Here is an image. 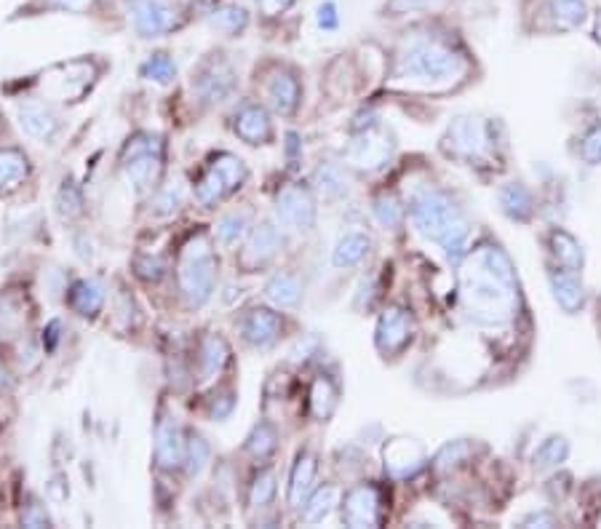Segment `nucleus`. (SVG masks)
I'll return each instance as SVG.
<instances>
[{
  "label": "nucleus",
  "mask_w": 601,
  "mask_h": 529,
  "mask_svg": "<svg viewBox=\"0 0 601 529\" xmlns=\"http://www.w3.org/2000/svg\"><path fill=\"white\" fill-rule=\"evenodd\" d=\"M460 300L479 326H503L516 313L519 284L511 257L497 244L476 246L460 265Z\"/></svg>",
  "instance_id": "f257e3e1"
},
{
  "label": "nucleus",
  "mask_w": 601,
  "mask_h": 529,
  "mask_svg": "<svg viewBox=\"0 0 601 529\" xmlns=\"http://www.w3.org/2000/svg\"><path fill=\"white\" fill-rule=\"evenodd\" d=\"M465 59L447 41L433 35H417L396 59V78L409 89L447 91L463 81Z\"/></svg>",
  "instance_id": "f03ea898"
},
{
  "label": "nucleus",
  "mask_w": 601,
  "mask_h": 529,
  "mask_svg": "<svg viewBox=\"0 0 601 529\" xmlns=\"http://www.w3.org/2000/svg\"><path fill=\"white\" fill-rule=\"evenodd\" d=\"M412 220L425 238H431L449 257H457L468 244V222L463 209L441 190H420L412 201Z\"/></svg>",
  "instance_id": "7ed1b4c3"
},
{
  "label": "nucleus",
  "mask_w": 601,
  "mask_h": 529,
  "mask_svg": "<svg viewBox=\"0 0 601 529\" xmlns=\"http://www.w3.org/2000/svg\"><path fill=\"white\" fill-rule=\"evenodd\" d=\"M179 292L187 305L201 308L212 300L214 284H217V257L206 236H193L185 244L177 262Z\"/></svg>",
  "instance_id": "20e7f679"
},
{
  "label": "nucleus",
  "mask_w": 601,
  "mask_h": 529,
  "mask_svg": "<svg viewBox=\"0 0 601 529\" xmlns=\"http://www.w3.org/2000/svg\"><path fill=\"white\" fill-rule=\"evenodd\" d=\"M123 171L126 180L134 185L137 193L155 188V182L161 180L163 171V142L150 134H139L129 139V145L123 147Z\"/></svg>",
  "instance_id": "39448f33"
},
{
  "label": "nucleus",
  "mask_w": 601,
  "mask_h": 529,
  "mask_svg": "<svg viewBox=\"0 0 601 529\" xmlns=\"http://www.w3.org/2000/svg\"><path fill=\"white\" fill-rule=\"evenodd\" d=\"M131 27L142 38H161L182 25V14L166 0H123Z\"/></svg>",
  "instance_id": "423d86ee"
},
{
  "label": "nucleus",
  "mask_w": 601,
  "mask_h": 529,
  "mask_svg": "<svg viewBox=\"0 0 601 529\" xmlns=\"http://www.w3.org/2000/svg\"><path fill=\"white\" fill-rule=\"evenodd\" d=\"M444 153L452 158H463V161H479L489 150V129L487 123L471 115H460L449 123L447 134H444Z\"/></svg>",
  "instance_id": "0eeeda50"
},
{
  "label": "nucleus",
  "mask_w": 601,
  "mask_h": 529,
  "mask_svg": "<svg viewBox=\"0 0 601 529\" xmlns=\"http://www.w3.org/2000/svg\"><path fill=\"white\" fill-rule=\"evenodd\" d=\"M393 155V139L388 131L369 126L366 131H361L345 150V163L353 169L361 171H374L385 166Z\"/></svg>",
  "instance_id": "6e6552de"
},
{
  "label": "nucleus",
  "mask_w": 601,
  "mask_h": 529,
  "mask_svg": "<svg viewBox=\"0 0 601 529\" xmlns=\"http://www.w3.org/2000/svg\"><path fill=\"white\" fill-rule=\"evenodd\" d=\"M276 217L281 225L300 233L316 228V198L305 185H286L276 196Z\"/></svg>",
  "instance_id": "1a4fd4ad"
},
{
  "label": "nucleus",
  "mask_w": 601,
  "mask_h": 529,
  "mask_svg": "<svg viewBox=\"0 0 601 529\" xmlns=\"http://www.w3.org/2000/svg\"><path fill=\"white\" fill-rule=\"evenodd\" d=\"M193 89L204 102H222L236 89V70L222 54H214L193 73Z\"/></svg>",
  "instance_id": "9d476101"
},
{
  "label": "nucleus",
  "mask_w": 601,
  "mask_h": 529,
  "mask_svg": "<svg viewBox=\"0 0 601 529\" xmlns=\"http://www.w3.org/2000/svg\"><path fill=\"white\" fill-rule=\"evenodd\" d=\"M382 463H385L388 476H393L398 481H407L425 468V449L420 441L407 439V436H396V439L385 441Z\"/></svg>",
  "instance_id": "9b49d317"
},
{
  "label": "nucleus",
  "mask_w": 601,
  "mask_h": 529,
  "mask_svg": "<svg viewBox=\"0 0 601 529\" xmlns=\"http://www.w3.org/2000/svg\"><path fill=\"white\" fill-rule=\"evenodd\" d=\"M412 332H415V324H412V316L407 310L388 308L380 316V324H377V337H374L377 350L382 356H398L412 340Z\"/></svg>",
  "instance_id": "f8f14e48"
},
{
  "label": "nucleus",
  "mask_w": 601,
  "mask_h": 529,
  "mask_svg": "<svg viewBox=\"0 0 601 529\" xmlns=\"http://www.w3.org/2000/svg\"><path fill=\"white\" fill-rule=\"evenodd\" d=\"M342 521L356 529L377 527L380 524V492L369 484L350 489L342 500Z\"/></svg>",
  "instance_id": "ddd939ff"
},
{
  "label": "nucleus",
  "mask_w": 601,
  "mask_h": 529,
  "mask_svg": "<svg viewBox=\"0 0 601 529\" xmlns=\"http://www.w3.org/2000/svg\"><path fill=\"white\" fill-rule=\"evenodd\" d=\"M284 329V321L270 308H252L241 318V332L244 340L254 348H270L278 340V334Z\"/></svg>",
  "instance_id": "4468645a"
},
{
  "label": "nucleus",
  "mask_w": 601,
  "mask_h": 529,
  "mask_svg": "<svg viewBox=\"0 0 601 529\" xmlns=\"http://www.w3.org/2000/svg\"><path fill=\"white\" fill-rule=\"evenodd\" d=\"M278 249H281V233H278L276 225L262 222L246 241V249L241 252V265L244 268H262L276 257Z\"/></svg>",
  "instance_id": "2eb2a0df"
},
{
  "label": "nucleus",
  "mask_w": 601,
  "mask_h": 529,
  "mask_svg": "<svg viewBox=\"0 0 601 529\" xmlns=\"http://www.w3.org/2000/svg\"><path fill=\"white\" fill-rule=\"evenodd\" d=\"M19 126L35 139H51L59 131V118L41 99H25L17 110Z\"/></svg>",
  "instance_id": "dca6fc26"
},
{
  "label": "nucleus",
  "mask_w": 601,
  "mask_h": 529,
  "mask_svg": "<svg viewBox=\"0 0 601 529\" xmlns=\"http://www.w3.org/2000/svg\"><path fill=\"white\" fill-rule=\"evenodd\" d=\"M155 439H158L155 441V457H158V465H161V468L174 471V468H179V465L185 463L187 441L174 420H169V417L161 420Z\"/></svg>",
  "instance_id": "f3484780"
},
{
  "label": "nucleus",
  "mask_w": 601,
  "mask_h": 529,
  "mask_svg": "<svg viewBox=\"0 0 601 529\" xmlns=\"http://www.w3.org/2000/svg\"><path fill=\"white\" fill-rule=\"evenodd\" d=\"M268 99L278 115H292L300 105V81L289 67H278L268 81Z\"/></svg>",
  "instance_id": "a211bd4d"
},
{
  "label": "nucleus",
  "mask_w": 601,
  "mask_h": 529,
  "mask_svg": "<svg viewBox=\"0 0 601 529\" xmlns=\"http://www.w3.org/2000/svg\"><path fill=\"white\" fill-rule=\"evenodd\" d=\"M236 134L246 145H268L273 139V123H270L268 110L260 105H246L236 115Z\"/></svg>",
  "instance_id": "6ab92c4d"
},
{
  "label": "nucleus",
  "mask_w": 601,
  "mask_h": 529,
  "mask_svg": "<svg viewBox=\"0 0 601 529\" xmlns=\"http://www.w3.org/2000/svg\"><path fill=\"white\" fill-rule=\"evenodd\" d=\"M545 14L551 19L553 30L569 33V30H580L588 22L591 6L588 0H545Z\"/></svg>",
  "instance_id": "aec40b11"
},
{
  "label": "nucleus",
  "mask_w": 601,
  "mask_h": 529,
  "mask_svg": "<svg viewBox=\"0 0 601 529\" xmlns=\"http://www.w3.org/2000/svg\"><path fill=\"white\" fill-rule=\"evenodd\" d=\"M318 473V460L313 452H300L297 463L292 468V479H289V505L300 511L302 505L308 503V495L313 492V481Z\"/></svg>",
  "instance_id": "412c9836"
},
{
  "label": "nucleus",
  "mask_w": 601,
  "mask_h": 529,
  "mask_svg": "<svg viewBox=\"0 0 601 529\" xmlns=\"http://www.w3.org/2000/svg\"><path fill=\"white\" fill-rule=\"evenodd\" d=\"M551 289L556 302H559L561 308L567 310V313H577V310L583 308L585 289L580 276H577V270H569V268L551 270Z\"/></svg>",
  "instance_id": "4be33fe9"
},
{
  "label": "nucleus",
  "mask_w": 601,
  "mask_h": 529,
  "mask_svg": "<svg viewBox=\"0 0 601 529\" xmlns=\"http://www.w3.org/2000/svg\"><path fill=\"white\" fill-rule=\"evenodd\" d=\"M230 359V348L228 342L217 337V334H206L201 345H198V375L201 380H214V377L220 375L225 364Z\"/></svg>",
  "instance_id": "5701e85b"
},
{
  "label": "nucleus",
  "mask_w": 601,
  "mask_h": 529,
  "mask_svg": "<svg viewBox=\"0 0 601 529\" xmlns=\"http://www.w3.org/2000/svg\"><path fill=\"white\" fill-rule=\"evenodd\" d=\"M27 305L19 294H0V340H14L22 329H27Z\"/></svg>",
  "instance_id": "b1692460"
},
{
  "label": "nucleus",
  "mask_w": 601,
  "mask_h": 529,
  "mask_svg": "<svg viewBox=\"0 0 601 529\" xmlns=\"http://www.w3.org/2000/svg\"><path fill=\"white\" fill-rule=\"evenodd\" d=\"M497 201H500V209H503L505 217H511L516 222H527L535 212V201H532V193H529L527 185L521 182H508L500 193H497Z\"/></svg>",
  "instance_id": "393cba45"
},
{
  "label": "nucleus",
  "mask_w": 601,
  "mask_h": 529,
  "mask_svg": "<svg viewBox=\"0 0 601 529\" xmlns=\"http://www.w3.org/2000/svg\"><path fill=\"white\" fill-rule=\"evenodd\" d=\"M372 249V238L366 236V233H345V236L337 241L332 252V265L334 268H356L358 262L364 260L366 254Z\"/></svg>",
  "instance_id": "a878e982"
},
{
  "label": "nucleus",
  "mask_w": 601,
  "mask_h": 529,
  "mask_svg": "<svg viewBox=\"0 0 601 529\" xmlns=\"http://www.w3.org/2000/svg\"><path fill=\"white\" fill-rule=\"evenodd\" d=\"M30 174V161L22 150L14 147H3L0 150V193L19 188Z\"/></svg>",
  "instance_id": "bb28decb"
},
{
  "label": "nucleus",
  "mask_w": 601,
  "mask_h": 529,
  "mask_svg": "<svg viewBox=\"0 0 601 529\" xmlns=\"http://www.w3.org/2000/svg\"><path fill=\"white\" fill-rule=\"evenodd\" d=\"M105 305V289L99 281H89V278H83L78 284H73L70 289V308L75 313H81L86 318H94Z\"/></svg>",
  "instance_id": "cd10ccee"
},
{
  "label": "nucleus",
  "mask_w": 601,
  "mask_h": 529,
  "mask_svg": "<svg viewBox=\"0 0 601 529\" xmlns=\"http://www.w3.org/2000/svg\"><path fill=\"white\" fill-rule=\"evenodd\" d=\"M265 294L278 308H294L302 300V281L289 270H281V273L270 278L268 286H265Z\"/></svg>",
  "instance_id": "c85d7f7f"
},
{
  "label": "nucleus",
  "mask_w": 601,
  "mask_h": 529,
  "mask_svg": "<svg viewBox=\"0 0 601 529\" xmlns=\"http://www.w3.org/2000/svg\"><path fill=\"white\" fill-rule=\"evenodd\" d=\"M337 399H340V391H337V383H334L329 375H318L310 385V412L316 420H329L337 407Z\"/></svg>",
  "instance_id": "c756f323"
},
{
  "label": "nucleus",
  "mask_w": 601,
  "mask_h": 529,
  "mask_svg": "<svg viewBox=\"0 0 601 529\" xmlns=\"http://www.w3.org/2000/svg\"><path fill=\"white\" fill-rule=\"evenodd\" d=\"M209 25L217 30V33L228 35V38H238L249 27V11L244 6H220V9L209 11Z\"/></svg>",
  "instance_id": "7c9ffc66"
},
{
  "label": "nucleus",
  "mask_w": 601,
  "mask_h": 529,
  "mask_svg": "<svg viewBox=\"0 0 601 529\" xmlns=\"http://www.w3.org/2000/svg\"><path fill=\"white\" fill-rule=\"evenodd\" d=\"M313 182L326 198H345L350 193L348 174L337 163H321L313 174Z\"/></svg>",
  "instance_id": "2f4dec72"
},
{
  "label": "nucleus",
  "mask_w": 601,
  "mask_h": 529,
  "mask_svg": "<svg viewBox=\"0 0 601 529\" xmlns=\"http://www.w3.org/2000/svg\"><path fill=\"white\" fill-rule=\"evenodd\" d=\"M551 249L553 254H556V260H559L564 268L577 270V273H580V268H583L585 262V254H583V246L575 241V236H569L567 230H553Z\"/></svg>",
  "instance_id": "473e14b6"
},
{
  "label": "nucleus",
  "mask_w": 601,
  "mask_h": 529,
  "mask_svg": "<svg viewBox=\"0 0 601 529\" xmlns=\"http://www.w3.org/2000/svg\"><path fill=\"white\" fill-rule=\"evenodd\" d=\"M252 228V214L249 212H230L217 222V241L222 246H236L241 238Z\"/></svg>",
  "instance_id": "72a5a7b5"
},
{
  "label": "nucleus",
  "mask_w": 601,
  "mask_h": 529,
  "mask_svg": "<svg viewBox=\"0 0 601 529\" xmlns=\"http://www.w3.org/2000/svg\"><path fill=\"white\" fill-rule=\"evenodd\" d=\"M372 212L382 228L388 230L401 228V225H404V214H407L404 212V206H401V201H398L396 193H380V196L372 201Z\"/></svg>",
  "instance_id": "f704fd0d"
},
{
  "label": "nucleus",
  "mask_w": 601,
  "mask_h": 529,
  "mask_svg": "<svg viewBox=\"0 0 601 529\" xmlns=\"http://www.w3.org/2000/svg\"><path fill=\"white\" fill-rule=\"evenodd\" d=\"M225 196H230L228 182H225V177H222L220 171L214 169V166H209L204 177L195 182V198L204 206H214Z\"/></svg>",
  "instance_id": "c9c22d12"
},
{
  "label": "nucleus",
  "mask_w": 601,
  "mask_h": 529,
  "mask_svg": "<svg viewBox=\"0 0 601 529\" xmlns=\"http://www.w3.org/2000/svg\"><path fill=\"white\" fill-rule=\"evenodd\" d=\"M212 166L220 171L225 182H228L230 193H236L238 188H244V182L249 180V169H246V163L233 153H220L212 158Z\"/></svg>",
  "instance_id": "e433bc0d"
},
{
  "label": "nucleus",
  "mask_w": 601,
  "mask_h": 529,
  "mask_svg": "<svg viewBox=\"0 0 601 529\" xmlns=\"http://www.w3.org/2000/svg\"><path fill=\"white\" fill-rule=\"evenodd\" d=\"M340 503V492L334 487H324L318 489L316 495L310 497L308 503H305V516L302 519L308 521V524H321L332 516L334 505Z\"/></svg>",
  "instance_id": "4c0bfd02"
},
{
  "label": "nucleus",
  "mask_w": 601,
  "mask_h": 529,
  "mask_svg": "<svg viewBox=\"0 0 601 529\" xmlns=\"http://www.w3.org/2000/svg\"><path fill=\"white\" fill-rule=\"evenodd\" d=\"M569 457V441L564 436H551L540 444V449L535 452V468L537 471H551L559 468L564 460Z\"/></svg>",
  "instance_id": "58836bf2"
},
{
  "label": "nucleus",
  "mask_w": 601,
  "mask_h": 529,
  "mask_svg": "<svg viewBox=\"0 0 601 529\" xmlns=\"http://www.w3.org/2000/svg\"><path fill=\"white\" fill-rule=\"evenodd\" d=\"M276 447H278V433L270 423H260L252 433H249V439H246V449H249L254 457H260V460L273 455Z\"/></svg>",
  "instance_id": "ea45409f"
},
{
  "label": "nucleus",
  "mask_w": 601,
  "mask_h": 529,
  "mask_svg": "<svg viewBox=\"0 0 601 529\" xmlns=\"http://www.w3.org/2000/svg\"><path fill=\"white\" fill-rule=\"evenodd\" d=\"M57 212L62 220H75L83 214V193L73 180L62 182L57 193Z\"/></svg>",
  "instance_id": "a19ab883"
},
{
  "label": "nucleus",
  "mask_w": 601,
  "mask_h": 529,
  "mask_svg": "<svg viewBox=\"0 0 601 529\" xmlns=\"http://www.w3.org/2000/svg\"><path fill=\"white\" fill-rule=\"evenodd\" d=\"M139 75H142L145 81L171 83L174 81V75H177V65H174V59H171L169 54H153L145 65L139 67Z\"/></svg>",
  "instance_id": "79ce46f5"
},
{
  "label": "nucleus",
  "mask_w": 601,
  "mask_h": 529,
  "mask_svg": "<svg viewBox=\"0 0 601 529\" xmlns=\"http://www.w3.org/2000/svg\"><path fill=\"white\" fill-rule=\"evenodd\" d=\"M273 497H276V473L260 471L252 479V487H249V505L252 508H265V505L273 503Z\"/></svg>",
  "instance_id": "37998d69"
},
{
  "label": "nucleus",
  "mask_w": 601,
  "mask_h": 529,
  "mask_svg": "<svg viewBox=\"0 0 601 529\" xmlns=\"http://www.w3.org/2000/svg\"><path fill=\"white\" fill-rule=\"evenodd\" d=\"M209 455H212L209 441H206L204 436H190V439H187V449H185L187 473H190V476H198V473L206 468V463H209Z\"/></svg>",
  "instance_id": "c03bdc74"
},
{
  "label": "nucleus",
  "mask_w": 601,
  "mask_h": 529,
  "mask_svg": "<svg viewBox=\"0 0 601 529\" xmlns=\"http://www.w3.org/2000/svg\"><path fill=\"white\" fill-rule=\"evenodd\" d=\"M468 457H471V444L468 441H452L447 447H441V452L436 455V468L449 471V468H457L460 463H465Z\"/></svg>",
  "instance_id": "a18cd8bd"
},
{
  "label": "nucleus",
  "mask_w": 601,
  "mask_h": 529,
  "mask_svg": "<svg viewBox=\"0 0 601 529\" xmlns=\"http://www.w3.org/2000/svg\"><path fill=\"white\" fill-rule=\"evenodd\" d=\"M134 273H137L142 281H150V284H158L163 276H166V262L155 254H139L134 260Z\"/></svg>",
  "instance_id": "49530a36"
},
{
  "label": "nucleus",
  "mask_w": 601,
  "mask_h": 529,
  "mask_svg": "<svg viewBox=\"0 0 601 529\" xmlns=\"http://www.w3.org/2000/svg\"><path fill=\"white\" fill-rule=\"evenodd\" d=\"M316 25H318V30H324V33H334V30L340 27V9H337V3H334V0H324V3H318Z\"/></svg>",
  "instance_id": "de8ad7c7"
},
{
  "label": "nucleus",
  "mask_w": 601,
  "mask_h": 529,
  "mask_svg": "<svg viewBox=\"0 0 601 529\" xmlns=\"http://www.w3.org/2000/svg\"><path fill=\"white\" fill-rule=\"evenodd\" d=\"M580 155H583L585 163H601V126H593L583 139V147H580Z\"/></svg>",
  "instance_id": "09e8293b"
},
{
  "label": "nucleus",
  "mask_w": 601,
  "mask_h": 529,
  "mask_svg": "<svg viewBox=\"0 0 601 529\" xmlns=\"http://www.w3.org/2000/svg\"><path fill=\"white\" fill-rule=\"evenodd\" d=\"M22 524H25V527H51V519L49 513H46V508H43L38 500H30V503L25 505V511H22Z\"/></svg>",
  "instance_id": "8fccbe9b"
},
{
  "label": "nucleus",
  "mask_w": 601,
  "mask_h": 529,
  "mask_svg": "<svg viewBox=\"0 0 601 529\" xmlns=\"http://www.w3.org/2000/svg\"><path fill=\"white\" fill-rule=\"evenodd\" d=\"M294 3H297V0H257V9H260L262 17L276 19L292 9Z\"/></svg>",
  "instance_id": "3c124183"
},
{
  "label": "nucleus",
  "mask_w": 601,
  "mask_h": 529,
  "mask_svg": "<svg viewBox=\"0 0 601 529\" xmlns=\"http://www.w3.org/2000/svg\"><path fill=\"white\" fill-rule=\"evenodd\" d=\"M179 204H182V188H179V185H177V188L171 185V188L163 190L161 198H158V214L174 212Z\"/></svg>",
  "instance_id": "603ef678"
},
{
  "label": "nucleus",
  "mask_w": 601,
  "mask_h": 529,
  "mask_svg": "<svg viewBox=\"0 0 601 529\" xmlns=\"http://www.w3.org/2000/svg\"><path fill=\"white\" fill-rule=\"evenodd\" d=\"M521 524H524V527H553V524H556V516H553L551 511H535L527 513V516L521 519Z\"/></svg>",
  "instance_id": "864d4df0"
},
{
  "label": "nucleus",
  "mask_w": 601,
  "mask_h": 529,
  "mask_svg": "<svg viewBox=\"0 0 601 529\" xmlns=\"http://www.w3.org/2000/svg\"><path fill=\"white\" fill-rule=\"evenodd\" d=\"M94 0H51V6H57V9L67 11V14H83V11H89V6Z\"/></svg>",
  "instance_id": "5fc2aeb1"
},
{
  "label": "nucleus",
  "mask_w": 601,
  "mask_h": 529,
  "mask_svg": "<svg viewBox=\"0 0 601 529\" xmlns=\"http://www.w3.org/2000/svg\"><path fill=\"white\" fill-rule=\"evenodd\" d=\"M233 404H236V399H233V393H228V396H222V401H214L209 412H212L214 420H225L233 412Z\"/></svg>",
  "instance_id": "6e6d98bb"
},
{
  "label": "nucleus",
  "mask_w": 601,
  "mask_h": 529,
  "mask_svg": "<svg viewBox=\"0 0 601 529\" xmlns=\"http://www.w3.org/2000/svg\"><path fill=\"white\" fill-rule=\"evenodd\" d=\"M59 329H62V324H59V321H51V324L46 326V332H43V345H46V350L57 348Z\"/></svg>",
  "instance_id": "4d7b16f0"
},
{
  "label": "nucleus",
  "mask_w": 601,
  "mask_h": 529,
  "mask_svg": "<svg viewBox=\"0 0 601 529\" xmlns=\"http://www.w3.org/2000/svg\"><path fill=\"white\" fill-rule=\"evenodd\" d=\"M9 388H11V375L9 369L3 367V361H0V393L9 391Z\"/></svg>",
  "instance_id": "13d9d810"
},
{
  "label": "nucleus",
  "mask_w": 601,
  "mask_h": 529,
  "mask_svg": "<svg viewBox=\"0 0 601 529\" xmlns=\"http://www.w3.org/2000/svg\"><path fill=\"white\" fill-rule=\"evenodd\" d=\"M593 38H596V43H601V11L593 17Z\"/></svg>",
  "instance_id": "bf43d9fd"
},
{
  "label": "nucleus",
  "mask_w": 601,
  "mask_h": 529,
  "mask_svg": "<svg viewBox=\"0 0 601 529\" xmlns=\"http://www.w3.org/2000/svg\"><path fill=\"white\" fill-rule=\"evenodd\" d=\"M599 524H601V516H599Z\"/></svg>",
  "instance_id": "052dcab7"
}]
</instances>
